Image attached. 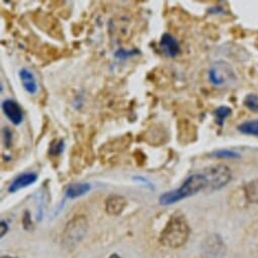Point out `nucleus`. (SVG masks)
Instances as JSON below:
<instances>
[{
    "label": "nucleus",
    "mask_w": 258,
    "mask_h": 258,
    "mask_svg": "<svg viewBox=\"0 0 258 258\" xmlns=\"http://www.w3.org/2000/svg\"><path fill=\"white\" fill-rule=\"evenodd\" d=\"M189 233L190 229L185 216L177 212L170 217L160 234L159 241L165 247L179 248L186 243Z\"/></svg>",
    "instance_id": "nucleus-1"
},
{
    "label": "nucleus",
    "mask_w": 258,
    "mask_h": 258,
    "mask_svg": "<svg viewBox=\"0 0 258 258\" xmlns=\"http://www.w3.org/2000/svg\"><path fill=\"white\" fill-rule=\"evenodd\" d=\"M206 187H207V179L205 175L202 172L194 173L190 176H188L185 179V181L182 183V185L177 189L164 192L159 198V203L162 206L173 205L175 203L180 202L183 199L189 198L198 194L201 190L206 189Z\"/></svg>",
    "instance_id": "nucleus-2"
},
{
    "label": "nucleus",
    "mask_w": 258,
    "mask_h": 258,
    "mask_svg": "<svg viewBox=\"0 0 258 258\" xmlns=\"http://www.w3.org/2000/svg\"><path fill=\"white\" fill-rule=\"evenodd\" d=\"M88 229V222L85 216L77 215L73 217L66 225L63 237L62 244L66 249H72L75 247L85 236Z\"/></svg>",
    "instance_id": "nucleus-3"
},
{
    "label": "nucleus",
    "mask_w": 258,
    "mask_h": 258,
    "mask_svg": "<svg viewBox=\"0 0 258 258\" xmlns=\"http://www.w3.org/2000/svg\"><path fill=\"white\" fill-rule=\"evenodd\" d=\"M202 173L207 179L206 189L215 191L226 186L232 179V172L230 168L224 164H217L205 168Z\"/></svg>",
    "instance_id": "nucleus-4"
},
{
    "label": "nucleus",
    "mask_w": 258,
    "mask_h": 258,
    "mask_svg": "<svg viewBox=\"0 0 258 258\" xmlns=\"http://www.w3.org/2000/svg\"><path fill=\"white\" fill-rule=\"evenodd\" d=\"M234 73L229 65L224 62L216 63L209 70V80L214 86H223L233 79Z\"/></svg>",
    "instance_id": "nucleus-5"
},
{
    "label": "nucleus",
    "mask_w": 258,
    "mask_h": 258,
    "mask_svg": "<svg viewBox=\"0 0 258 258\" xmlns=\"http://www.w3.org/2000/svg\"><path fill=\"white\" fill-rule=\"evenodd\" d=\"M2 108L6 116L15 124L19 125L24 121V111L18 101L12 98L5 99L2 103Z\"/></svg>",
    "instance_id": "nucleus-6"
},
{
    "label": "nucleus",
    "mask_w": 258,
    "mask_h": 258,
    "mask_svg": "<svg viewBox=\"0 0 258 258\" xmlns=\"http://www.w3.org/2000/svg\"><path fill=\"white\" fill-rule=\"evenodd\" d=\"M204 250L209 257L218 258L224 255L226 247L223 243V240L218 235H212L205 241Z\"/></svg>",
    "instance_id": "nucleus-7"
},
{
    "label": "nucleus",
    "mask_w": 258,
    "mask_h": 258,
    "mask_svg": "<svg viewBox=\"0 0 258 258\" xmlns=\"http://www.w3.org/2000/svg\"><path fill=\"white\" fill-rule=\"evenodd\" d=\"M159 47L162 53L168 58H174L180 52V46L177 40L168 33L162 35L159 42Z\"/></svg>",
    "instance_id": "nucleus-8"
},
{
    "label": "nucleus",
    "mask_w": 258,
    "mask_h": 258,
    "mask_svg": "<svg viewBox=\"0 0 258 258\" xmlns=\"http://www.w3.org/2000/svg\"><path fill=\"white\" fill-rule=\"evenodd\" d=\"M127 205V201L118 195H111L105 200V211L110 216H118Z\"/></svg>",
    "instance_id": "nucleus-9"
},
{
    "label": "nucleus",
    "mask_w": 258,
    "mask_h": 258,
    "mask_svg": "<svg viewBox=\"0 0 258 258\" xmlns=\"http://www.w3.org/2000/svg\"><path fill=\"white\" fill-rule=\"evenodd\" d=\"M38 174L35 172H25L18 175L9 187L10 192H17L22 188L28 187L34 184L38 180Z\"/></svg>",
    "instance_id": "nucleus-10"
},
{
    "label": "nucleus",
    "mask_w": 258,
    "mask_h": 258,
    "mask_svg": "<svg viewBox=\"0 0 258 258\" xmlns=\"http://www.w3.org/2000/svg\"><path fill=\"white\" fill-rule=\"evenodd\" d=\"M19 76L22 82V85L24 89L31 95H34L38 92V83L37 79L34 75V73L27 69V68H22L19 71Z\"/></svg>",
    "instance_id": "nucleus-11"
},
{
    "label": "nucleus",
    "mask_w": 258,
    "mask_h": 258,
    "mask_svg": "<svg viewBox=\"0 0 258 258\" xmlns=\"http://www.w3.org/2000/svg\"><path fill=\"white\" fill-rule=\"evenodd\" d=\"M91 189V184L87 182L81 183H72L70 184L65 191V196L68 199H76L84 196Z\"/></svg>",
    "instance_id": "nucleus-12"
},
{
    "label": "nucleus",
    "mask_w": 258,
    "mask_h": 258,
    "mask_svg": "<svg viewBox=\"0 0 258 258\" xmlns=\"http://www.w3.org/2000/svg\"><path fill=\"white\" fill-rule=\"evenodd\" d=\"M244 197L246 201L250 204L258 205V179H253L249 181L243 187Z\"/></svg>",
    "instance_id": "nucleus-13"
},
{
    "label": "nucleus",
    "mask_w": 258,
    "mask_h": 258,
    "mask_svg": "<svg viewBox=\"0 0 258 258\" xmlns=\"http://www.w3.org/2000/svg\"><path fill=\"white\" fill-rule=\"evenodd\" d=\"M238 130L244 135L258 136V119L242 122L238 125Z\"/></svg>",
    "instance_id": "nucleus-14"
},
{
    "label": "nucleus",
    "mask_w": 258,
    "mask_h": 258,
    "mask_svg": "<svg viewBox=\"0 0 258 258\" xmlns=\"http://www.w3.org/2000/svg\"><path fill=\"white\" fill-rule=\"evenodd\" d=\"M232 112V109L228 106H219L215 111H214V114H215V117H216V121L219 125H223V123L225 122L226 118L231 114Z\"/></svg>",
    "instance_id": "nucleus-15"
},
{
    "label": "nucleus",
    "mask_w": 258,
    "mask_h": 258,
    "mask_svg": "<svg viewBox=\"0 0 258 258\" xmlns=\"http://www.w3.org/2000/svg\"><path fill=\"white\" fill-rule=\"evenodd\" d=\"M211 156L220 158V159H237V158H240L241 155L236 151H232L229 149H221V150L212 152Z\"/></svg>",
    "instance_id": "nucleus-16"
},
{
    "label": "nucleus",
    "mask_w": 258,
    "mask_h": 258,
    "mask_svg": "<svg viewBox=\"0 0 258 258\" xmlns=\"http://www.w3.org/2000/svg\"><path fill=\"white\" fill-rule=\"evenodd\" d=\"M244 105L252 111H258V95L248 94L244 99Z\"/></svg>",
    "instance_id": "nucleus-17"
},
{
    "label": "nucleus",
    "mask_w": 258,
    "mask_h": 258,
    "mask_svg": "<svg viewBox=\"0 0 258 258\" xmlns=\"http://www.w3.org/2000/svg\"><path fill=\"white\" fill-rule=\"evenodd\" d=\"M64 150V141L63 140H57L55 141L53 144H51L50 149H49V153L51 155L57 156L59 154H61Z\"/></svg>",
    "instance_id": "nucleus-18"
},
{
    "label": "nucleus",
    "mask_w": 258,
    "mask_h": 258,
    "mask_svg": "<svg viewBox=\"0 0 258 258\" xmlns=\"http://www.w3.org/2000/svg\"><path fill=\"white\" fill-rule=\"evenodd\" d=\"M3 137H4V141H5V145L7 148H10L13 144V139H14V136H13V132L11 128L9 126H6L4 127L3 130Z\"/></svg>",
    "instance_id": "nucleus-19"
},
{
    "label": "nucleus",
    "mask_w": 258,
    "mask_h": 258,
    "mask_svg": "<svg viewBox=\"0 0 258 258\" xmlns=\"http://www.w3.org/2000/svg\"><path fill=\"white\" fill-rule=\"evenodd\" d=\"M133 180L136 181V182H139V183H141V184H143V185H145L146 187H148V188H150V189H152V190H154V184H153L149 179H147V178L144 177V176H140V175L134 176V177H133Z\"/></svg>",
    "instance_id": "nucleus-20"
},
{
    "label": "nucleus",
    "mask_w": 258,
    "mask_h": 258,
    "mask_svg": "<svg viewBox=\"0 0 258 258\" xmlns=\"http://www.w3.org/2000/svg\"><path fill=\"white\" fill-rule=\"evenodd\" d=\"M137 53V51H131V52H125L123 50H118L115 53V57L118 59H125L126 57H130V56H134Z\"/></svg>",
    "instance_id": "nucleus-21"
},
{
    "label": "nucleus",
    "mask_w": 258,
    "mask_h": 258,
    "mask_svg": "<svg viewBox=\"0 0 258 258\" xmlns=\"http://www.w3.org/2000/svg\"><path fill=\"white\" fill-rule=\"evenodd\" d=\"M9 231V226H8V223L6 221H2L0 222V233H2V237H4Z\"/></svg>",
    "instance_id": "nucleus-22"
},
{
    "label": "nucleus",
    "mask_w": 258,
    "mask_h": 258,
    "mask_svg": "<svg viewBox=\"0 0 258 258\" xmlns=\"http://www.w3.org/2000/svg\"><path fill=\"white\" fill-rule=\"evenodd\" d=\"M108 258H120L118 255H116V254H111Z\"/></svg>",
    "instance_id": "nucleus-23"
},
{
    "label": "nucleus",
    "mask_w": 258,
    "mask_h": 258,
    "mask_svg": "<svg viewBox=\"0 0 258 258\" xmlns=\"http://www.w3.org/2000/svg\"><path fill=\"white\" fill-rule=\"evenodd\" d=\"M2 258H17V257H14V256H9V255H7V256H2Z\"/></svg>",
    "instance_id": "nucleus-24"
}]
</instances>
